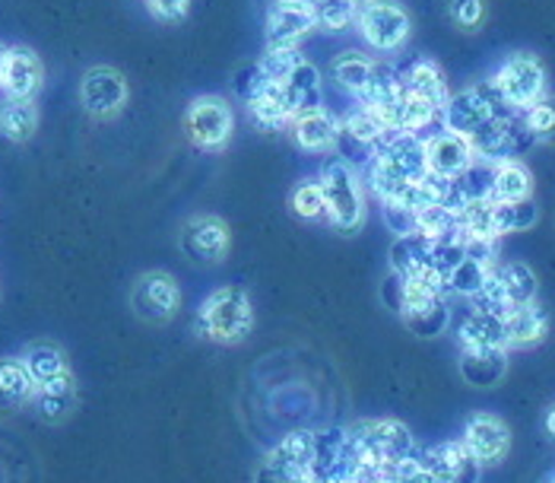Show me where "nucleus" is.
<instances>
[{
  "instance_id": "f257e3e1",
  "label": "nucleus",
  "mask_w": 555,
  "mask_h": 483,
  "mask_svg": "<svg viewBox=\"0 0 555 483\" xmlns=\"http://www.w3.org/2000/svg\"><path fill=\"white\" fill-rule=\"evenodd\" d=\"M346 448L356 471L393 474L416 452V440L400 420H362L346 430Z\"/></svg>"
},
{
  "instance_id": "f03ea898",
  "label": "nucleus",
  "mask_w": 555,
  "mask_h": 483,
  "mask_svg": "<svg viewBox=\"0 0 555 483\" xmlns=\"http://www.w3.org/2000/svg\"><path fill=\"white\" fill-rule=\"evenodd\" d=\"M194 331L210 341V344H222V347H235L245 344L248 334L255 331V306L251 296L242 287H219L214 290L194 318Z\"/></svg>"
},
{
  "instance_id": "7ed1b4c3",
  "label": "nucleus",
  "mask_w": 555,
  "mask_h": 483,
  "mask_svg": "<svg viewBox=\"0 0 555 483\" xmlns=\"http://www.w3.org/2000/svg\"><path fill=\"white\" fill-rule=\"evenodd\" d=\"M321 188H324V204H327V223L340 236H356L365 226V188L362 176L352 163L343 156H331L321 166Z\"/></svg>"
},
{
  "instance_id": "20e7f679",
  "label": "nucleus",
  "mask_w": 555,
  "mask_h": 483,
  "mask_svg": "<svg viewBox=\"0 0 555 483\" xmlns=\"http://www.w3.org/2000/svg\"><path fill=\"white\" fill-rule=\"evenodd\" d=\"M369 185L378 194V201L390 198L400 185L416 181L428 173L426 140L420 134L397 131L385 147L369 160Z\"/></svg>"
},
{
  "instance_id": "39448f33",
  "label": "nucleus",
  "mask_w": 555,
  "mask_h": 483,
  "mask_svg": "<svg viewBox=\"0 0 555 483\" xmlns=\"http://www.w3.org/2000/svg\"><path fill=\"white\" fill-rule=\"evenodd\" d=\"M512 115H517V109L489 77V80H476L461 92H451V99L444 105V128L470 137L479 125H486L492 118H512Z\"/></svg>"
},
{
  "instance_id": "423d86ee",
  "label": "nucleus",
  "mask_w": 555,
  "mask_h": 483,
  "mask_svg": "<svg viewBox=\"0 0 555 483\" xmlns=\"http://www.w3.org/2000/svg\"><path fill=\"white\" fill-rule=\"evenodd\" d=\"M352 29L372 51L400 54L410 42L413 20H410L406 7L397 0H359V13H356Z\"/></svg>"
},
{
  "instance_id": "0eeeda50",
  "label": "nucleus",
  "mask_w": 555,
  "mask_h": 483,
  "mask_svg": "<svg viewBox=\"0 0 555 483\" xmlns=\"http://www.w3.org/2000/svg\"><path fill=\"white\" fill-rule=\"evenodd\" d=\"M184 134L204 153H222L235 134V112L225 96H197L184 112Z\"/></svg>"
},
{
  "instance_id": "6e6552de",
  "label": "nucleus",
  "mask_w": 555,
  "mask_h": 483,
  "mask_svg": "<svg viewBox=\"0 0 555 483\" xmlns=\"http://www.w3.org/2000/svg\"><path fill=\"white\" fill-rule=\"evenodd\" d=\"M495 87L502 89V96L512 102L517 112L533 109L540 99L550 96V80H546V64L530 54V51H514L508 54L499 71H495Z\"/></svg>"
},
{
  "instance_id": "1a4fd4ad",
  "label": "nucleus",
  "mask_w": 555,
  "mask_h": 483,
  "mask_svg": "<svg viewBox=\"0 0 555 483\" xmlns=\"http://www.w3.org/2000/svg\"><path fill=\"white\" fill-rule=\"evenodd\" d=\"M130 308L146 325H166L181 308V290L169 270H146L130 287Z\"/></svg>"
},
{
  "instance_id": "9d476101",
  "label": "nucleus",
  "mask_w": 555,
  "mask_h": 483,
  "mask_svg": "<svg viewBox=\"0 0 555 483\" xmlns=\"http://www.w3.org/2000/svg\"><path fill=\"white\" fill-rule=\"evenodd\" d=\"M130 99L128 77L112 64H95L80 77V105L86 115L105 122L125 112Z\"/></svg>"
},
{
  "instance_id": "9b49d317",
  "label": "nucleus",
  "mask_w": 555,
  "mask_h": 483,
  "mask_svg": "<svg viewBox=\"0 0 555 483\" xmlns=\"http://www.w3.org/2000/svg\"><path fill=\"white\" fill-rule=\"evenodd\" d=\"M178 245L194 264H222L232 249L229 223L216 214H194L181 226Z\"/></svg>"
},
{
  "instance_id": "f8f14e48",
  "label": "nucleus",
  "mask_w": 555,
  "mask_h": 483,
  "mask_svg": "<svg viewBox=\"0 0 555 483\" xmlns=\"http://www.w3.org/2000/svg\"><path fill=\"white\" fill-rule=\"evenodd\" d=\"M314 13L308 0H270L267 23H263V42L267 51L276 48H299L314 33Z\"/></svg>"
},
{
  "instance_id": "ddd939ff",
  "label": "nucleus",
  "mask_w": 555,
  "mask_h": 483,
  "mask_svg": "<svg viewBox=\"0 0 555 483\" xmlns=\"http://www.w3.org/2000/svg\"><path fill=\"white\" fill-rule=\"evenodd\" d=\"M461 442L467 445V452L482 468H492V465H502L508 458V452H512V430L495 414H473L470 420H467V427H464Z\"/></svg>"
},
{
  "instance_id": "4468645a",
  "label": "nucleus",
  "mask_w": 555,
  "mask_h": 483,
  "mask_svg": "<svg viewBox=\"0 0 555 483\" xmlns=\"http://www.w3.org/2000/svg\"><path fill=\"white\" fill-rule=\"evenodd\" d=\"M423 465L431 474V483H479L482 465L467 452V445L457 442H438L420 452Z\"/></svg>"
},
{
  "instance_id": "2eb2a0df",
  "label": "nucleus",
  "mask_w": 555,
  "mask_h": 483,
  "mask_svg": "<svg viewBox=\"0 0 555 483\" xmlns=\"http://www.w3.org/2000/svg\"><path fill=\"white\" fill-rule=\"evenodd\" d=\"M473 160H476V153L464 134L441 131L426 140L428 173H435V176L457 178L464 169H470Z\"/></svg>"
},
{
  "instance_id": "dca6fc26",
  "label": "nucleus",
  "mask_w": 555,
  "mask_h": 483,
  "mask_svg": "<svg viewBox=\"0 0 555 483\" xmlns=\"http://www.w3.org/2000/svg\"><path fill=\"white\" fill-rule=\"evenodd\" d=\"M44 87V64L42 58L26 48V45H13L10 58H7V74H3V92L13 99H36L39 89Z\"/></svg>"
},
{
  "instance_id": "f3484780",
  "label": "nucleus",
  "mask_w": 555,
  "mask_h": 483,
  "mask_svg": "<svg viewBox=\"0 0 555 483\" xmlns=\"http://www.w3.org/2000/svg\"><path fill=\"white\" fill-rule=\"evenodd\" d=\"M289 137L296 140V147L305 153H334L337 150V137H340V122L327 112V109H314V112H301L293 118V125L286 128Z\"/></svg>"
},
{
  "instance_id": "a211bd4d",
  "label": "nucleus",
  "mask_w": 555,
  "mask_h": 483,
  "mask_svg": "<svg viewBox=\"0 0 555 483\" xmlns=\"http://www.w3.org/2000/svg\"><path fill=\"white\" fill-rule=\"evenodd\" d=\"M393 67H397L403 92H413V96L428 99V102H435L441 109L448 105L451 89H448V80H444V71L431 58H413V61H403V64H393Z\"/></svg>"
},
{
  "instance_id": "6ab92c4d",
  "label": "nucleus",
  "mask_w": 555,
  "mask_h": 483,
  "mask_svg": "<svg viewBox=\"0 0 555 483\" xmlns=\"http://www.w3.org/2000/svg\"><path fill=\"white\" fill-rule=\"evenodd\" d=\"M340 128L349 134L352 140H359L372 156H375L387 140L397 134V128L387 122L378 109H372L369 102H359V99H356V105L340 118Z\"/></svg>"
},
{
  "instance_id": "aec40b11",
  "label": "nucleus",
  "mask_w": 555,
  "mask_h": 483,
  "mask_svg": "<svg viewBox=\"0 0 555 483\" xmlns=\"http://www.w3.org/2000/svg\"><path fill=\"white\" fill-rule=\"evenodd\" d=\"M39 420L44 423H64L74 410H77V379L74 372H64L57 379H48L36 389V397L29 404Z\"/></svg>"
},
{
  "instance_id": "412c9836",
  "label": "nucleus",
  "mask_w": 555,
  "mask_h": 483,
  "mask_svg": "<svg viewBox=\"0 0 555 483\" xmlns=\"http://www.w3.org/2000/svg\"><path fill=\"white\" fill-rule=\"evenodd\" d=\"M508 372L505 347H464L461 351V376L473 389H495Z\"/></svg>"
},
{
  "instance_id": "4be33fe9",
  "label": "nucleus",
  "mask_w": 555,
  "mask_h": 483,
  "mask_svg": "<svg viewBox=\"0 0 555 483\" xmlns=\"http://www.w3.org/2000/svg\"><path fill=\"white\" fill-rule=\"evenodd\" d=\"M550 334V315L540 308V303L517 306L505 315V347L508 351H527L543 344Z\"/></svg>"
},
{
  "instance_id": "5701e85b",
  "label": "nucleus",
  "mask_w": 555,
  "mask_h": 483,
  "mask_svg": "<svg viewBox=\"0 0 555 483\" xmlns=\"http://www.w3.org/2000/svg\"><path fill=\"white\" fill-rule=\"evenodd\" d=\"M283 92L289 99L293 115L324 109V80H321V71L308 58H301L299 64L293 67V74L283 80Z\"/></svg>"
},
{
  "instance_id": "b1692460",
  "label": "nucleus",
  "mask_w": 555,
  "mask_h": 483,
  "mask_svg": "<svg viewBox=\"0 0 555 483\" xmlns=\"http://www.w3.org/2000/svg\"><path fill=\"white\" fill-rule=\"evenodd\" d=\"M248 115L251 122L260 125L263 131H283L293 125V109H289V99L283 92V84H263V89L251 96L248 102Z\"/></svg>"
},
{
  "instance_id": "393cba45",
  "label": "nucleus",
  "mask_w": 555,
  "mask_h": 483,
  "mask_svg": "<svg viewBox=\"0 0 555 483\" xmlns=\"http://www.w3.org/2000/svg\"><path fill=\"white\" fill-rule=\"evenodd\" d=\"M36 379L29 376L26 363L20 356L0 359V410H23L36 397Z\"/></svg>"
},
{
  "instance_id": "a878e982",
  "label": "nucleus",
  "mask_w": 555,
  "mask_h": 483,
  "mask_svg": "<svg viewBox=\"0 0 555 483\" xmlns=\"http://www.w3.org/2000/svg\"><path fill=\"white\" fill-rule=\"evenodd\" d=\"M375 61H378V58H372V54H365V51H359V48H346V51H340V54L334 58V64H331L334 84H337L343 92H349L352 99H362L365 89H369L372 74H375Z\"/></svg>"
},
{
  "instance_id": "bb28decb",
  "label": "nucleus",
  "mask_w": 555,
  "mask_h": 483,
  "mask_svg": "<svg viewBox=\"0 0 555 483\" xmlns=\"http://www.w3.org/2000/svg\"><path fill=\"white\" fill-rule=\"evenodd\" d=\"M39 131V105L36 99H13L0 102V137L10 143H29Z\"/></svg>"
},
{
  "instance_id": "cd10ccee",
  "label": "nucleus",
  "mask_w": 555,
  "mask_h": 483,
  "mask_svg": "<svg viewBox=\"0 0 555 483\" xmlns=\"http://www.w3.org/2000/svg\"><path fill=\"white\" fill-rule=\"evenodd\" d=\"M457 341L461 347H505V315L470 308L457 328Z\"/></svg>"
},
{
  "instance_id": "c85d7f7f",
  "label": "nucleus",
  "mask_w": 555,
  "mask_h": 483,
  "mask_svg": "<svg viewBox=\"0 0 555 483\" xmlns=\"http://www.w3.org/2000/svg\"><path fill=\"white\" fill-rule=\"evenodd\" d=\"M390 270L400 277H416V274L435 270L431 267V239H426L423 232L397 236L390 245Z\"/></svg>"
},
{
  "instance_id": "c756f323",
  "label": "nucleus",
  "mask_w": 555,
  "mask_h": 483,
  "mask_svg": "<svg viewBox=\"0 0 555 483\" xmlns=\"http://www.w3.org/2000/svg\"><path fill=\"white\" fill-rule=\"evenodd\" d=\"M495 280H499V287H502V293H505L508 308L530 306V303H537V296H540V280H537V274H533L530 264H499V267H495Z\"/></svg>"
},
{
  "instance_id": "7c9ffc66",
  "label": "nucleus",
  "mask_w": 555,
  "mask_h": 483,
  "mask_svg": "<svg viewBox=\"0 0 555 483\" xmlns=\"http://www.w3.org/2000/svg\"><path fill=\"white\" fill-rule=\"evenodd\" d=\"M524 198H533V173L524 166V160L495 163L492 201H524Z\"/></svg>"
},
{
  "instance_id": "2f4dec72",
  "label": "nucleus",
  "mask_w": 555,
  "mask_h": 483,
  "mask_svg": "<svg viewBox=\"0 0 555 483\" xmlns=\"http://www.w3.org/2000/svg\"><path fill=\"white\" fill-rule=\"evenodd\" d=\"M29 369V376L36 379V385H42L48 379H57L64 372H70V363H67V353L61 351L57 344L51 341H33L23 356H20Z\"/></svg>"
},
{
  "instance_id": "473e14b6",
  "label": "nucleus",
  "mask_w": 555,
  "mask_h": 483,
  "mask_svg": "<svg viewBox=\"0 0 555 483\" xmlns=\"http://www.w3.org/2000/svg\"><path fill=\"white\" fill-rule=\"evenodd\" d=\"M308 3H311V13H314V26L321 33L340 36V33L356 26L359 0H308Z\"/></svg>"
},
{
  "instance_id": "72a5a7b5",
  "label": "nucleus",
  "mask_w": 555,
  "mask_h": 483,
  "mask_svg": "<svg viewBox=\"0 0 555 483\" xmlns=\"http://www.w3.org/2000/svg\"><path fill=\"white\" fill-rule=\"evenodd\" d=\"M540 220V207L533 198L524 201H495V236H512V232H527Z\"/></svg>"
},
{
  "instance_id": "f704fd0d",
  "label": "nucleus",
  "mask_w": 555,
  "mask_h": 483,
  "mask_svg": "<svg viewBox=\"0 0 555 483\" xmlns=\"http://www.w3.org/2000/svg\"><path fill=\"white\" fill-rule=\"evenodd\" d=\"M289 207L301 220H327V204H324V188L318 178H301L289 191Z\"/></svg>"
},
{
  "instance_id": "c9c22d12",
  "label": "nucleus",
  "mask_w": 555,
  "mask_h": 483,
  "mask_svg": "<svg viewBox=\"0 0 555 483\" xmlns=\"http://www.w3.org/2000/svg\"><path fill=\"white\" fill-rule=\"evenodd\" d=\"M489 274H492V267L473 262V258H464V262L457 264V267L448 274V293H451V296H464V300H473V296H476V293L486 287Z\"/></svg>"
},
{
  "instance_id": "e433bc0d",
  "label": "nucleus",
  "mask_w": 555,
  "mask_h": 483,
  "mask_svg": "<svg viewBox=\"0 0 555 483\" xmlns=\"http://www.w3.org/2000/svg\"><path fill=\"white\" fill-rule=\"evenodd\" d=\"M461 229L464 236H495V201L492 198H479V201H467V207L461 211Z\"/></svg>"
},
{
  "instance_id": "4c0bfd02",
  "label": "nucleus",
  "mask_w": 555,
  "mask_h": 483,
  "mask_svg": "<svg viewBox=\"0 0 555 483\" xmlns=\"http://www.w3.org/2000/svg\"><path fill=\"white\" fill-rule=\"evenodd\" d=\"M457 229H461L457 214L444 204H428L423 211H416V232H423L426 239H441Z\"/></svg>"
},
{
  "instance_id": "58836bf2",
  "label": "nucleus",
  "mask_w": 555,
  "mask_h": 483,
  "mask_svg": "<svg viewBox=\"0 0 555 483\" xmlns=\"http://www.w3.org/2000/svg\"><path fill=\"white\" fill-rule=\"evenodd\" d=\"M448 321H451V308L448 303L441 300V303H435V306L423 308V312H413V315H406L403 318V325L416 334V338H438L444 328H448Z\"/></svg>"
},
{
  "instance_id": "ea45409f",
  "label": "nucleus",
  "mask_w": 555,
  "mask_h": 483,
  "mask_svg": "<svg viewBox=\"0 0 555 483\" xmlns=\"http://www.w3.org/2000/svg\"><path fill=\"white\" fill-rule=\"evenodd\" d=\"M448 16L461 33H479L489 20V0H448Z\"/></svg>"
},
{
  "instance_id": "a19ab883",
  "label": "nucleus",
  "mask_w": 555,
  "mask_h": 483,
  "mask_svg": "<svg viewBox=\"0 0 555 483\" xmlns=\"http://www.w3.org/2000/svg\"><path fill=\"white\" fill-rule=\"evenodd\" d=\"M524 118H527V128L537 137V143L555 147V96L540 99L533 109L524 112Z\"/></svg>"
},
{
  "instance_id": "79ce46f5",
  "label": "nucleus",
  "mask_w": 555,
  "mask_h": 483,
  "mask_svg": "<svg viewBox=\"0 0 555 483\" xmlns=\"http://www.w3.org/2000/svg\"><path fill=\"white\" fill-rule=\"evenodd\" d=\"M301 61V51L299 48H276V51H263V58H260V71H263V77L270 80V84H283L289 74H293V67Z\"/></svg>"
},
{
  "instance_id": "37998d69",
  "label": "nucleus",
  "mask_w": 555,
  "mask_h": 483,
  "mask_svg": "<svg viewBox=\"0 0 555 483\" xmlns=\"http://www.w3.org/2000/svg\"><path fill=\"white\" fill-rule=\"evenodd\" d=\"M263 84H270L267 77H263V71H260V61H248V64H242L238 71H235V77H232V87H235V96L242 99V102H248L251 96H257Z\"/></svg>"
},
{
  "instance_id": "c03bdc74",
  "label": "nucleus",
  "mask_w": 555,
  "mask_h": 483,
  "mask_svg": "<svg viewBox=\"0 0 555 483\" xmlns=\"http://www.w3.org/2000/svg\"><path fill=\"white\" fill-rule=\"evenodd\" d=\"M382 217H385L387 229L393 232V239L416 232V214L410 207L397 204V201H382Z\"/></svg>"
},
{
  "instance_id": "a18cd8bd",
  "label": "nucleus",
  "mask_w": 555,
  "mask_h": 483,
  "mask_svg": "<svg viewBox=\"0 0 555 483\" xmlns=\"http://www.w3.org/2000/svg\"><path fill=\"white\" fill-rule=\"evenodd\" d=\"M464 249H467V258H473V262L486 264L492 270L499 267V239H492V236H467Z\"/></svg>"
},
{
  "instance_id": "49530a36",
  "label": "nucleus",
  "mask_w": 555,
  "mask_h": 483,
  "mask_svg": "<svg viewBox=\"0 0 555 483\" xmlns=\"http://www.w3.org/2000/svg\"><path fill=\"white\" fill-rule=\"evenodd\" d=\"M146 10L163 23H181L191 13V0H146Z\"/></svg>"
},
{
  "instance_id": "de8ad7c7",
  "label": "nucleus",
  "mask_w": 555,
  "mask_h": 483,
  "mask_svg": "<svg viewBox=\"0 0 555 483\" xmlns=\"http://www.w3.org/2000/svg\"><path fill=\"white\" fill-rule=\"evenodd\" d=\"M7 58H10V45L0 42V87H3V74H7Z\"/></svg>"
},
{
  "instance_id": "09e8293b",
  "label": "nucleus",
  "mask_w": 555,
  "mask_h": 483,
  "mask_svg": "<svg viewBox=\"0 0 555 483\" xmlns=\"http://www.w3.org/2000/svg\"><path fill=\"white\" fill-rule=\"evenodd\" d=\"M543 423H546V433L555 440V404L546 410V420H543Z\"/></svg>"
},
{
  "instance_id": "8fccbe9b",
  "label": "nucleus",
  "mask_w": 555,
  "mask_h": 483,
  "mask_svg": "<svg viewBox=\"0 0 555 483\" xmlns=\"http://www.w3.org/2000/svg\"><path fill=\"white\" fill-rule=\"evenodd\" d=\"M546 483H555V478H550V481H546Z\"/></svg>"
}]
</instances>
